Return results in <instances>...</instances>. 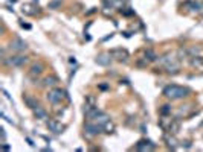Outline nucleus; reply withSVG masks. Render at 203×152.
Listing matches in <instances>:
<instances>
[{"label": "nucleus", "mask_w": 203, "mask_h": 152, "mask_svg": "<svg viewBox=\"0 0 203 152\" xmlns=\"http://www.w3.org/2000/svg\"><path fill=\"white\" fill-rule=\"evenodd\" d=\"M190 93L191 91L188 88H183V87H179V85H168L164 90V94L171 101H177V99H182V97H186V96H190Z\"/></svg>", "instance_id": "f257e3e1"}, {"label": "nucleus", "mask_w": 203, "mask_h": 152, "mask_svg": "<svg viewBox=\"0 0 203 152\" xmlns=\"http://www.w3.org/2000/svg\"><path fill=\"white\" fill-rule=\"evenodd\" d=\"M160 64L167 69L168 73H177L179 71V62L176 61V58L173 56V55H164L162 58H160Z\"/></svg>", "instance_id": "f03ea898"}, {"label": "nucleus", "mask_w": 203, "mask_h": 152, "mask_svg": "<svg viewBox=\"0 0 203 152\" xmlns=\"http://www.w3.org/2000/svg\"><path fill=\"white\" fill-rule=\"evenodd\" d=\"M67 96H66V91L64 90H61V88H54V90H50L48 93V101L50 104H54V105H57V104H60L63 99H66Z\"/></svg>", "instance_id": "7ed1b4c3"}, {"label": "nucleus", "mask_w": 203, "mask_h": 152, "mask_svg": "<svg viewBox=\"0 0 203 152\" xmlns=\"http://www.w3.org/2000/svg\"><path fill=\"white\" fill-rule=\"evenodd\" d=\"M48 128L54 134H61L64 131V125L61 122H58V120H55V119H50V120H48Z\"/></svg>", "instance_id": "20e7f679"}, {"label": "nucleus", "mask_w": 203, "mask_h": 152, "mask_svg": "<svg viewBox=\"0 0 203 152\" xmlns=\"http://www.w3.org/2000/svg\"><path fill=\"white\" fill-rule=\"evenodd\" d=\"M110 55H112V58L118 59V61H127L128 58V52L125 49H113L110 52Z\"/></svg>", "instance_id": "39448f33"}, {"label": "nucleus", "mask_w": 203, "mask_h": 152, "mask_svg": "<svg viewBox=\"0 0 203 152\" xmlns=\"http://www.w3.org/2000/svg\"><path fill=\"white\" fill-rule=\"evenodd\" d=\"M8 64H11V66H15V67H18V66H23L28 62V58L23 56V55H15V56H11V58L6 61Z\"/></svg>", "instance_id": "423d86ee"}, {"label": "nucleus", "mask_w": 203, "mask_h": 152, "mask_svg": "<svg viewBox=\"0 0 203 152\" xmlns=\"http://www.w3.org/2000/svg\"><path fill=\"white\" fill-rule=\"evenodd\" d=\"M101 131H102V126L98 125V123H92V122H89V123L86 125V132H87L89 135H96V134H99Z\"/></svg>", "instance_id": "0eeeda50"}, {"label": "nucleus", "mask_w": 203, "mask_h": 152, "mask_svg": "<svg viewBox=\"0 0 203 152\" xmlns=\"http://www.w3.org/2000/svg\"><path fill=\"white\" fill-rule=\"evenodd\" d=\"M154 148L156 146L150 140H141L136 145V149H138V151H151V149H154Z\"/></svg>", "instance_id": "6e6552de"}, {"label": "nucleus", "mask_w": 203, "mask_h": 152, "mask_svg": "<svg viewBox=\"0 0 203 152\" xmlns=\"http://www.w3.org/2000/svg\"><path fill=\"white\" fill-rule=\"evenodd\" d=\"M11 49L17 50V52H22V50L26 49V43H24L23 40H20V38H14L11 41Z\"/></svg>", "instance_id": "1a4fd4ad"}, {"label": "nucleus", "mask_w": 203, "mask_h": 152, "mask_svg": "<svg viewBox=\"0 0 203 152\" xmlns=\"http://www.w3.org/2000/svg\"><path fill=\"white\" fill-rule=\"evenodd\" d=\"M41 71H43V66L41 64H34L31 67V70H29V76L31 78H37V76L41 75Z\"/></svg>", "instance_id": "9d476101"}, {"label": "nucleus", "mask_w": 203, "mask_h": 152, "mask_svg": "<svg viewBox=\"0 0 203 152\" xmlns=\"http://www.w3.org/2000/svg\"><path fill=\"white\" fill-rule=\"evenodd\" d=\"M110 53H104V55H99L98 58H96V62L98 64H101V66H108L110 64Z\"/></svg>", "instance_id": "9b49d317"}, {"label": "nucleus", "mask_w": 203, "mask_h": 152, "mask_svg": "<svg viewBox=\"0 0 203 152\" xmlns=\"http://www.w3.org/2000/svg\"><path fill=\"white\" fill-rule=\"evenodd\" d=\"M23 101L26 102V105L29 106V108H32V110H35L37 106H38V104H37V99H34V97H31V96H23Z\"/></svg>", "instance_id": "f8f14e48"}, {"label": "nucleus", "mask_w": 203, "mask_h": 152, "mask_svg": "<svg viewBox=\"0 0 203 152\" xmlns=\"http://www.w3.org/2000/svg\"><path fill=\"white\" fill-rule=\"evenodd\" d=\"M191 66L195 69H202L203 67V58L200 56H191Z\"/></svg>", "instance_id": "ddd939ff"}, {"label": "nucleus", "mask_w": 203, "mask_h": 152, "mask_svg": "<svg viewBox=\"0 0 203 152\" xmlns=\"http://www.w3.org/2000/svg\"><path fill=\"white\" fill-rule=\"evenodd\" d=\"M179 128H180L179 122L173 119V122H171V125H169V128H168V132H169V134H177V132H179Z\"/></svg>", "instance_id": "4468645a"}, {"label": "nucleus", "mask_w": 203, "mask_h": 152, "mask_svg": "<svg viewBox=\"0 0 203 152\" xmlns=\"http://www.w3.org/2000/svg\"><path fill=\"white\" fill-rule=\"evenodd\" d=\"M35 117L37 119H46V117H48V113H46L41 106H37L35 108Z\"/></svg>", "instance_id": "2eb2a0df"}, {"label": "nucleus", "mask_w": 203, "mask_h": 152, "mask_svg": "<svg viewBox=\"0 0 203 152\" xmlns=\"http://www.w3.org/2000/svg\"><path fill=\"white\" fill-rule=\"evenodd\" d=\"M57 82H58V79H57L55 76H48V78L44 79V85H46V87H54V85H57Z\"/></svg>", "instance_id": "dca6fc26"}, {"label": "nucleus", "mask_w": 203, "mask_h": 152, "mask_svg": "<svg viewBox=\"0 0 203 152\" xmlns=\"http://www.w3.org/2000/svg\"><path fill=\"white\" fill-rule=\"evenodd\" d=\"M147 58H148V62H150V61H156V59H157V55H156L151 49H148V50H145V59Z\"/></svg>", "instance_id": "f3484780"}, {"label": "nucleus", "mask_w": 203, "mask_h": 152, "mask_svg": "<svg viewBox=\"0 0 203 152\" xmlns=\"http://www.w3.org/2000/svg\"><path fill=\"white\" fill-rule=\"evenodd\" d=\"M167 145L169 149H176L177 148V140L174 137H167Z\"/></svg>", "instance_id": "a211bd4d"}, {"label": "nucleus", "mask_w": 203, "mask_h": 152, "mask_svg": "<svg viewBox=\"0 0 203 152\" xmlns=\"http://www.w3.org/2000/svg\"><path fill=\"white\" fill-rule=\"evenodd\" d=\"M188 53H190L191 56H200L202 49H200V47H191V49H188Z\"/></svg>", "instance_id": "6ab92c4d"}, {"label": "nucleus", "mask_w": 203, "mask_h": 152, "mask_svg": "<svg viewBox=\"0 0 203 152\" xmlns=\"http://www.w3.org/2000/svg\"><path fill=\"white\" fill-rule=\"evenodd\" d=\"M102 129L106 131V132H113V129H115V125L108 120V122H106L104 125H102Z\"/></svg>", "instance_id": "aec40b11"}, {"label": "nucleus", "mask_w": 203, "mask_h": 152, "mask_svg": "<svg viewBox=\"0 0 203 152\" xmlns=\"http://www.w3.org/2000/svg\"><path fill=\"white\" fill-rule=\"evenodd\" d=\"M171 113V106L169 105H162V108H160V114L162 116H168Z\"/></svg>", "instance_id": "412c9836"}, {"label": "nucleus", "mask_w": 203, "mask_h": 152, "mask_svg": "<svg viewBox=\"0 0 203 152\" xmlns=\"http://www.w3.org/2000/svg\"><path fill=\"white\" fill-rule=\"evenodd\" d=\"M31 9H32L31 5H24L23 6V12L26 14V15H34V14H35V11H31Z\"/></svg>", "instance_id": "4be33fe9"}, {"label": "nucleus", "mask_w": 203, "mask_h": 152, "mask_svg": "<svg viewBox=\"0 0 203 152\" xmlns=\"http://www.w3.org/2000/svg\"><path fill=\"white\" fill-rule=\"evenodd\" d=\"M87 102H89L90 105L95 106V97H93V96H89V97H87Z\"/></svg>", "instance_id": "5701e85b"}]
</instances>
